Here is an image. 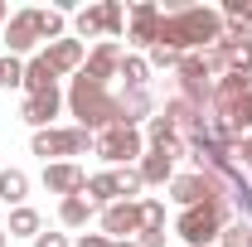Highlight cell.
Here are the masks:
<instances>
[{
    "label": "cell",
    "mask_w": 252,
    "mask_h": 247,
    "mask_svg": "<svg viewBox=\"0 0 252 247\" xmlns=\"http://www.w3.org/2000/svg\"><path fill=\"white\" fill-rule=\"evenodd\" d=\"M228 122H233V131H238V136H252V93L233 107V117H228Z\"/></svg>",
    "instance_id": "30"
},
{
    "label": "cell",
    "mask_w": 252,
    "mask_h": 247,
    "mask_svg": "<svg viewBox=\"0 0 252 247\" xmlns=\"http://www.w3.org/2000/svg\"><path fill=\"white\" fill-rule=\"evenodd\" d=\"M117 78H126V88H146V78H151V63L141 59V54H126Z\"/></svg>",
    "instance_id": "25"
},
{
    "label": "cell",
    "mask_w": 252,
    "mask_h": 247,
    "mask_svg": "<svg viewBox=\"0 0 252 247\" xmlns=\"http://www.w3.org/2000/svg\"><path fill=\"white\" fill-rule=\"evenodd\" d=\"M44 59L59 78H78L88 63V49H83V39H54V44H44Z\"/></svg>",
    "instance_id": "11"
},
{
    "label": "cell",
    "mask_w": 252,
    "mask_h": 247,
    "mask_svg": "<svg viewBox=\"0 0 252 247\" xmlns=\"http://www.w3.org/2000/svg\"><path fill=\"white\" fill-rule=\"evenodd\" d=\"M122 44H112V39H102L93 54H88V63H83V78H93V83H112L117 73H122Z\"/></svg>",
    "instance_id": "14"
},
{
    "label": "cell",
    "mask_w": 252,
    "mask_h": 247,
    "mask_svg": "<svg viewBox=\"0 0 252 247\" xmlns=\"http://www.w3.org/2000/svg\"><path fill=\"white\" fill-rule=\"evenodd\" d=\"M180 59H185V54H180V49H165V44H156V49L146 54L151 68H180Z\"/></svg>",
    "instance_id": "32"
},
{
    "label": "cell",
    "mask_w": 252,
    "mask_h": 247,
    "mask_svg": "<svg viewBox=\"0 0 252 247\" xmlns=\"http://www.w3.org/2000/svg\"><path fill=\"white\" fill-rule=\"evenodd\" d=\"M73 247H117V243H112L107 233H83V238H78Z\"/></svg>",
    "instance_id": "34"
},
{
    "label": "cell",
    "mask_w": 252,
    "mask_h": 247,
    "mask_svg": "<svg viewBox=\"0 0 252 247\" xmlns=\"http://www.w3.org/2000/svg\"><path fill=\"white\" fill-rule=\"evenodd\" d=\"M156 117V97H151V88H126L122 97H117V126H141Z\"/></svg>",
    "instance_id": "13"
},
{
    "label": "cell",
    "mask_w": 252,
    "mask_h": 247,
    "mask_svg": "<svg viewBox=\"0 0 252 247\" xmlns=\"http://www.w3.org/2000/svg\"><path fill=\"white\" fill-rule=\"evenodd\" d=\"M102 25H107V39L112 44L126 34V5L122 0H102Z\"/></svg>",
    "instance_id": "24"
},
{
    "label": "cell",
    "mask_w": 252,
    "mask_h": 247,
    "mask_svg": "<svg viewBox=\"0 0 252 247\" xmlns=\"http://www.w3.org/2000/svg\"><path fill=\"white\" fill-rule=\"evenodd\" d=\"M59 107H63L59 88H54V93H34V97H25V107H20V122H30L34 131H49L54 117H59Z\"/></svg>",
    "instance_id": "15"
},
{
    "label": "cell",
    "mask_w": 252,
    "mask_h": 247,
    "mask_svg": "<svg viewBox=\"0 0 252 247\" xmlns=\"http://www.w3.org/2000/svg\"><path fill=\"white\" fill-rule=\"evenodd\" d=\"M233 223V204H199V209H180L175 218V233L185 238L189 247H219V233Z\"/></svg>",
    "instance_id": "3"
},
{
    "label": "cell",
    "mask_w": 252,
    "mask_h": 247,
    "mask_svg": "<svg viewBox=\"0 0 252 247\" xmlns=\"http://www.w3.org/2000/svg\"><path fill=\"white\" fill-rule=\"evenodd\" d=\"M219 247H248V223H243V218H233V223L219 233Z\"/></svg>",
    "instance_id": "31"
},
{
    "label": "cell",
    "mask_w": 252,
    "mask_h": 247,
    "mask_svg": "<svg viewBox=\"0 0 252 247\" xmlns=\"http://www.w3.org/2000/svg\"><path fill=\"white\" fill-rule=\"evenodd\" d=\"M68 112L78 117L83 131H107V126H117V93L107 88V83H93V78H73L68 83Z\"/></svg>",
    "instance_id": "2"
},
{
    "label": "cell",
    "mask_w": 252,
    "mask_h": 247,
    "mask_svg": "<svg viewBox=\"0 0 252 247\" xmlns=\"http://www.w3.org/2000/svg\"><path fill=\"white\" fill-rule=\"evenodd\" d=\"M0 88H25V63L20 59H0Z\"/></svg>",
    "instance_id": "29"
},
{
    "label": "cell",
    "mask_w": 252,
    "mask_h": 247,
    "mask_svg": "<svg viewBox=\"0 0 252 247\" xmlns=\"http://www.w3.org/2000/svg\"><path fill=\"white\" fill-rule=\"evenodd\" d=\"M102 233L112 238V243H136L141 238V204H112V209H102Z\"/></svg>",
    "instance_id": "10"
},
{
    "label": "cell",
    "mask_w": 252,
    "mask_h": 247,
    "mask_svg": "<svg viewBox=\"0 0 252 247\" xmlns=\"http://www.w3.org/2000/svg\"><path fill=\"white\" fill-rule=\"evenodd\" d=\"M117 189H122V199L126 204H141V175H136V170H117Z\"/></svg>",
    "instance_id": "28"
},
{
    "label": "cell",
    "mask_w": 252,
    "mask_h": 247,
    "mask_svg": "<svg viewBox=\"0 0 252 247\" xmlns=\"http://www.w3.org/2000/svg\"><path fill=\"white\" fill-rule=\"evenodd\" d=\"M0 247H10V233H5V228H0Z\"/></svg>",
    "instance_id": "38"
},
{
    "label": "cell",
    "mask_w": 252,
    "mask_h": 247,
    "mask_svg": "<svg viewBox=\"0 0 252 247\" xmlns=\"http://www.w3.org/2000/svg\"><path fill=\"white\" fill-rule=\"evenodd\" d=\"M160 20H165V10H160L156 0H136L131 10H126V44H136V49H156V30Z\"/></svg>",
    "instance_id": "8"
},
{
    "label": "cell",
    "mask_w": 252,
    "mask_h": 247,
    "mask_svg": "<svg viewBox=\"0 0 252 247\" xmlns=\"http://www.w3.org/2000/svg\"><path fill=\"white\" fill-rule=\"evenodd\" d=\"M248 247H252V228H248Z\"/></svg>",
    "instance_id": "40"
},
{
    "label": "cell",
    "mask_w": 252,
    "mask_h": 247,
    "mask_svg": "<svg viewBox=\"0 0 252 247\" xmlns=\"http://www.w3.org/2000/svg\"><path fill=\"white\" fill-rule=\"evenodd\" d=\"M10 238H39L44 233V218H39V209H30V204H20V209H10V228H5Z\"/></svg>",
    "instance_id": "21"
},
{
    "label": "cell",
    "mask_w": 252,
    "mask_h": 247,
    "mask_svg": "<svg viewBox=\"0 0 252 247\" xmlns=\"http://www.w3.org/2000/svg\"><path fill=\"white\" fill-rule=\"evenodd\" d=\"M160 117H165V122L175 126V131H180V136H189V131H199V126L209 122V117H204V112H199V107H194V102H185V97H170V102H165V112H160Z\"/></svg>",
    "instance_id": "16"
},
{
    "label": "cell",
    "mask_w": 252,
    "mask_h": 247,
    "mask_svg": "<svg viewBox=\"0 0 252 247\" xmlns=\"http://www.w3.org/2000/svg\"><path fill=\"white\" fill-rule=\"evenodd\" d=\"M107 165H141V155H146V136L136 131V126H107V131H97V146H93Z\"/></svg>",
    "instance_id": "6"
},
{
    "label": "cell",
    "mask_w": 252,
    "mask_h": 247,
    "mask_svg": "<svg viewBox=\"0 0 252 247\" xmlns=\"http://www.w3.org/2000/svg\"><path fill=\"white\" fill-rule=\"evenodd\" d=\"M117 247H136V243H117Z\"/></svg>",
    "instance_id": "39"
},
{
    "label": "cell",
    "mask_w": 252,
    "mask_h": 247,
    "mask_svg": "<svg viewBox=\"0 0 252 247\" xmlns=\"http://www.w3.org/2000/svg\"><path fill=\"white\" fill-rule=\"evenodd\" d=\"M25 194H30V175H25V170H0V204L20 209Z\"/></svg>",
    "instance_id": "22"
},
{
    "label": "cell",
    "mask_w": 252,
    "mask_h": 247,
    "mask_svg": "<svg viewBox=\"0 0 252 247\" xmlns=\"http://www.w3.org/2000/svg\"><path fill=\"white\" fill-rule=\"evenodd\" d=\"M97 146L93 131H83V126H49V131H34L30 151L44 160V165H59L63 155H88Z\"/></svg>",
    "instance_id": "4"
},
{
    "label": "cell",
    "mask_w": 252,
    "mask_h": 247,
    "mask_svg": "<svg viewBox=\"0 0 252 247\" xmlns=\"http://www.w3.org/2000/svg\"><path fill=\"white\" fill-rule=\"evenodd\" d=\"M73 34H78V39H97V34H107V25H102V0L73 10Z\"/></svg>",
    "instance_id": "23"
},
{
    "label": "cell",
    "mask_w": 252,
    "mask_h": 247,
    "mask_svg": "<svg viewBox=\"0 0 252 247\" xmlns=\"http://www.w3.org/2000/svg\"><path fill=\"white\" fill-rule=\"evenodd\" d=\"M136 247H165V233H141Z\"/></svg>",
    "instance_id": "36"
},
{
    "label": "cell",
    "mask_w": 252,
    "mask_h": 247,
    "mask_svg": "<svg viewBox=\"0 0 252 247\" xmlns=\"http://www.w3.org/2000/svg\"><path fill=\"white\" fill-rule=\"evenodd\" d=\"M88 199H93L97 209H112V204H122V189H117V170H102V175H88V189H83Z\"/></svg>",
    "instance_id": "19"
},
{
    "label": "cell",
    "mask_w": 252,
    "mask_h": 247,
    "mask_svg": "<svg viewBox=\"0 0 252 247\" xmlns=\"http://www.w3.org/2000/svg\"><path fill=\"white\" fill-rule=\"evenodd\" d=\"M175 78H180V97L194 102L199 112L214 102V78H209V68H204V54H185L180 68H175Z\"/></svg>",
    "instance_id": "7"
},
{
    "label": "cell",
    "mask_w": 252,
    "mask_h": 247,
    "mask_svg": "<svg viewBox=\"0 0 252 247\" xmlns=\"http://www.w3.org/2000/svg\"><path fill=\"white\" fill-rule=\"evenodd\" d=\"M44 189L59 194V199H73L88 189V170L73 165V160H59V165H44Z\"/></svg>",
    "instance_id": "12"
},
{
    "label": "cell",
    "mask_w": 252,
    "mask_h": 247,
    "mask_svg": "<svg viewBox=\"0 0 252 247\" xmlns=\"http://www.w3.org/2000/svg\"><path fill=\"white\" fill-rule=\"evenodd\" d=\"M223 39V15L214 5H180V10H165L156 30V44L165 49H180V54H204L209 44Z\"/></svg>",
    "instance_id": "1"
},
{
    "label": "cell",
    "mask_w": 252,
    "mask_h": 247,
    "mask_svg": "<svg viewBox=\"0 0 252 247\" xmlns=\"http://www.w3.org/2000/svg\"><path fill=\"white\" fill-rule=\"evenodd\" d=\"M54 88H59V73H54V68H49V59H44V49H39V54H34L30 63H25V93H54Z\"/></svg>",
    "instance_id": "18"
},
{
    "label": "cell",
    "mask_w": 252,
    "mask_h": 247,
    "mask_svg": "<svg viewBox=\"0 0 252 247\" xmlns=\"http://www.w3.org/2000/svg\"><path fill=\"white\" fill-rule=\"evenodd\" d=\"M238 160H243V165L252 170V136H243V141L233 146V165H238Z\"/></svg>",
    "instance_id": "33"
},
{
    "label": "cell",
    "mask_w": 252,
    "mask_h": 247,
    "mask_svg": "<svg viewBox=\"0 0 252 247\" xmlns=\"http://www.w3.org/2000/svg\"><path fill=\"white\" fill-rule=\"evenodd\" d=\"M34 15H39V39H49V44L63 39V30H68V15L63 10H34Z\"/></svg>",
    "instance_id": "26"
},
{
    "label": "cell",
    "mask_w": 252,
    "mask_h": 247,
    "mask_svg": "<svg viewBox=\"0 0 252 247\" xmlns=\"http://www.w3.org/2000/svg\"><path fill=\"white\" fill-rule=\"evenodd\" d=\"M5 20H10V5H5V0H0V25H5Z\"/></svg>",
    "instance_id": "37"
},
{
    "label": "cell",
    "mask_w": 252,
    "mask_h": 247,
    "mask_svg": "<svg viewBox=\"0 0 252 247\" xmlns=\"http://www.w3.org/2000/svg\"><path fill=\"white\" fill-rule=\"evenodd\" d=\"M141 233H165V204L160 199H141Z\"/></svg>",
    "instance_id": "27"
},
{
    "label": "cell",
    "mask_w": 252,
    "mask_h": 247,
    "mask_svg": "<svg viewBox=\"0 0 252 247\" xmlns=\"http://www.w3.org/2000/svg\"><path fill=\"white\" fill-rule=\"evenodd\" d=\"M136 175H141V185H170L175 180V160L165 151H146L141 165H136Z\"/></svg>",
    "instance_id": "17"
},
{
    "label": "cell",
    "mask_w": 252,
    "mask_h": 247,
    "mask_svg": "<svg viewBox=\"0 0 252 247\" xmlns=\"http://www.w3.org/2000/svg\"><path fill=\"white\" fill-rule=\"evenodd\" d=\"M170 199H175L180 209L223 204V199H228V180L214 175V170H189V175H175V180H170Z\"/></svg>",
    "instance_id": "5"
},
{
    "label": "cell",
    "mask_w": 252,
    "mask_h": 247,
    "mask_svg": "<svg viewBox=\"0 0 252 247\" xmlns=\"http://www.w3.org/2000/svg\"><path fill=\"white\" fill-rule=\"evenodd\" d=\"M34 44H39V15L30 10H15L10 20H5V49H10V59H34Z\"/></svg>",
    "instance_id": "9"
},
{
    "label": "cell",
    "mask_w": 252,
    "mask_h": 247,
    "mask_svg": "<svg viewBox=\"0 0 252 247\" xmlns=\"http://www.w3.org/2000/svg\"><path fill=\"white\" fill-rule=\"evenodd\" d=\"M97 214V204L88 199V194H73V199H63L59 204V223L63 228H88V218Z\"/></svg>",
    "instance_id": "20"
},
{
    "label": "cell",
    "mask_w": 252,
    "mask_h": 247,
    "mask_svg": "<svg viewBox=\"0 0 252 247\" xmlns=\"http://www.w3.org/2000/svg\"><path fill=\"white\" fill-rule=\"evenodd\" d=\"M34 247H73V243H68L63 233H39V238H34Z\"/></svg>",
    "instance_id": "35"
}]
</instances>
